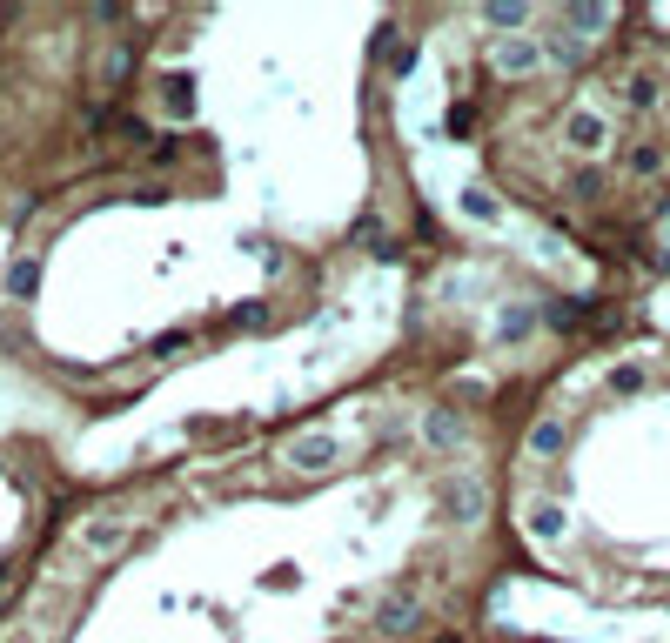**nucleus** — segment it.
<instances>
[{
    "mask_svg": "<svg viewBox=\"0 0 670 643\" xmlns=\"http://www.w3.org/2000/svg\"><path fill=\"white\" fill-rule=\"evenodd\" d=\"M563 141H570L577 155H603V148H610V121H603L597 108H570V121H563Z\"/></svg>",
    "mask_w": 670,
    "mask_h": 643,
    "instance_id": "1",
    "label": "nucleus"
},
{
    "mask_svg": "<svg viewBox=\"0 0 670 643\" xmlns=\"http://www.w3.org/2000/svg\"><path fill=\"white\" fill-rule=\"evenodd\" d=\"M523 530H530L536 543H563V530H570V516H563V503L550 496V503H530V510H523Z\"/></svg>",
    "mask_w": 670,
    "mask_h": 643,
    "instance_id": "2",
    "label": "nucleus"
},
{
    "mask_svg": "<svg viewBox=\"0 0 670 643\" xmlns=\"http://www.w3.org/2000/svg\"><path fill=\"white\" fill-rule=\"evenodd\" d=\"M335 456H342L335 436H295V443H289V463L295 469H335Z\"/></svg>",
    "mask_w": 670,
    "mask_h": 643,
    "instance_id": "3",
    "label": "nucleus"
},
{
    "mask_svg": "<svg viewBox=\"0 0 670 643\" xmlns=\"http://www.w3.org/2000/svg\"><path fill=\"white\" fill-rule=\"evenodd\" d=\"M121 543H128V523H121V516H94L88 530H81V550L88 556H114Z\"/></svg>",
    "mask_w": 670,
    "mask_h": 643,
    "instance_id": "4",
    "label": "nucleus"
},
{
    "mask_svg": "<svg viewBox=\"0 0 670 643\" xmlns=\"http://www.w3.org/2000/svg\"><path fill=\"white\" fill-rule=\"evenodd\" d=\"M543 61H550V54H543L536 41H523V34H510V41L496 47V67H503V74H536Z\"/></svg>",
    "mask_w": 670,
    "mask_h": 643,
    "instance_id": "5",
    "label": "nucleus"
},
{
    "mask_svg": "<svg viewBox=\"0 0 670 643\" xmlns=\"http://www.w3.org/2000/svg\"><path fill=\"white\" fill-rule=\"evenodd\" d=\"M563 449H570V429H563V422H536L530 429V456L536 463H550V456H563Z\"/></svg>",
    "mask_w": 670,
    "mask_h": 643,
    "instance_id": "6",
    "label": "nucleus"
},
{
    "mask_svg": "<svg viewBox=\"0 0 670 643\" xmlns=\"http://www.w3.org/2000/svg\"><path fill=\"white\" fill-rule=\"evenodd\" d=\"M463 215L469 222H483V228H496L503 222V201H496L490 188H463Z\"/></svg>",
    "mask_w": 670,
    "mask_h": 643,
    "instance_id": "7",
    "label": "nucleus"
},
{
    "mask_svg": "<svg viewBox=\"0 0 670 643\" xmlns=\"http://www.w3.org/2000/svg\"><path fill=\"white\" fill-rule=\"evenodd\" d=\"M443 510L456 516V523H476V516H483V489H476V483H456L443 496Z\"/></svg>",
    "mask_w": 670,
    "mask_h": 643,
    "instance_id": "8",
    "label": "nucleus"
},
{
    "mask_svg": "<svg viewBox=\"0 0 670 643\" xmlns=\"http://www.w3.org/2000/svg\"><path fill=\"white\" fill-rule=\"evenodd\" d=\"M382 637H402V630H409V623H416V597H409V590H402V597H389L382 603Z\"/></svg>",
    "mask_w": 670,
    "mask_h": 643,
    "instance_id": "9",
    "label": "nucleus"
},
{
    "mask_svg": "<svg viewBox=\"0 0 670 643\" xmlns=\"http://www.w3.org/2000/svg\"><path fill=\"white\" fill-rule=\"evenodd\" d=\"M429 443H436V449H456V443H463V422L449 416V409H436V416H429Z\"/></svg>",
    "mask_w": 670,
    "mask_h": 643,
    "instance_id": "10",
    "label": "nucleus"
},
{
    "mask_svg": "<svg viewBox=\"0 0 670 643\" xmlns=\"http://www.w3.org/2000/svg\"><path fill=\"white\" fill-rule=\"evenodd\" d=\"M563 21L577 27V34H603V27H610V7H563Z\"/></svg>",
    "mask_w": 670,
    "mask_h": 643,
    "instance_id": "11",
    "label": "nucleus"
},
{
    "mask_svg": "<svg viewBox=\"0 0 670 643\" xmlns=\"http://www.w3.org/2000/svg\"><path fill=\"white\" fill-rule=\"evenodd\" d=\"M168 114H175V121H188V114H195V81H188V74H175V81H168Z\"/></svg>",
    "mask_w": 670,
    "mask_h": 643,
    "instance_id": "12",
    "label": "nucleus"
},
{
    "mask_svg": "<svg viewBox=\"0 0 670 643\" xmlns=\"http://www.w3.org/2000/svg\"><path fill=\"white\" fill-rule=\"evenodd\" d=\"M7 289H14V295L27 302V295L41 289V268H34V262H14V268H7Z\"/></svg>",
    "mask_w": 670,
    "mask_h": 643,
    "instance_id": "13",
    "label": "nucleus"
},
{
    "mask_svg": "<svg viewBox=\"0 0 670 643\" xmlns=\"http://www.w3.org/2000/svg\"><path fill=\"white\" fill-rule=\"evenodd\" d=\"M624 94H630V108H650V101H657V74H630Z\"/></svg>",
    "mask_w": 670,
    "mask_h": 643,
    "instance_id": "14",
    "label": "nucleus"
},
{
    "mask_svg": "<svg viewBox=\"0 0 670 643\" xmlns=\"http://www.w3.org/2000/svg\"><path fill=\"white\" fill-rule=\"evenodd\" d=\"M530 322H536L530 309H503V322H496V335H503V342H516V335H530Z\"/></svg>",
    "mask_w": 670,
    "mask_h": 643,
    "instance_id": "15",
    "label": "nucleus"
},
{
    "mask_svg": "<svg viewBox=\"0 0 670 643\" xmlns=\"http://www.w3.org/2000/svg\"><path fill=\"white\" fill-rule=\"evenodd\" d=\"M490 27H530V7H483Z\"/></svg>",
    "mask_w": 670,
    "mask_h": 643,
    "instance_id": "16",
    "label": "nucleus"
},
{
    "mask_svg": "<svg viewBox=\"0 0 670 643\" xmlns=\"http://www.w3.org/2000/svg\"><path fill=\"white\" fill-rule=\"evenodd\" d=\"M610 389H617V396H637V389H644V369H610Z\"/></svg>",
    "mask_w": 670,
    "mask_h": 643,
    "instance_id": "17",
    "label": "nucleus"
},
{
    "mask_svg": "<svg viewBox=\"0 0 670 643\" xmlns=\"http://www.w3.org/2000/svg\"><path fill=\"white\" fill-rule=\"evenodd\" d=\"M469 128H476V108H469V101L463 108H449V134H469Z\"/></svg>",
    "mask_w": 670,
    "mask_h": 643,
    "instance_id": "18",
    "label": "nucleus"
},
{
    "mask_svg": "<svg viewBox=\"0 0 670 643\" xmlns=\"http://www.w3.org/2000/svg\"><path fill=\"white\" fill-rule=\"evenodd\" d=\"M630 168H637V175H657V168H664V161L650 155V148H630Z\"/></svg>",
    "mask_w": 670,
    "mask_h": 643,
    "instance_id": "19",
    "label": "nucleus"
},
{
    "mask_svg": "<svg viewBox=\"0 0 670 643\" xmlns=\"http://www.w3.org/2000/svg\"><path fill=\"white\" fill-rule=\"evenodd\" d=\"M7 643H34V637H7Z\"/></svg>",
    "mask_w": 670,
    "mask_h": 643,
    "instance_id": "20",
    "label": "nucleus"
}]
</instances>
